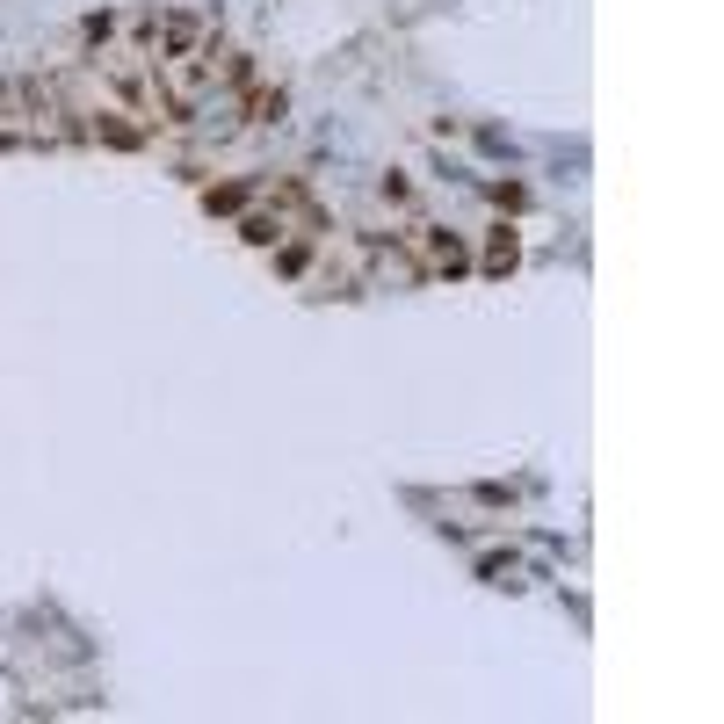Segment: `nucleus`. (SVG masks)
I'll list each match as a JSON object with an SVG mask.
<instances>
[{"label": "nucleus", "instance_id": "1", "mask_svg": "<svg viewBox=\"0 0 724 724\" xmlns=\"http://www.w3.org/2000/svg\"><path fill=\"white\" fill-rule=\"evenodd\" d=\"M95 73H102V80H109L138 116L167 124V95H160V73H153V58H145V51H102V58H95Z\"/></svg>", "mask_w": 724, "mask_h": 724}, {"label": "nucleus", "instance_id": "2", "mask_svg": "<svg viewBox=\"0 0 724 724\" xmlns=\"http://www.w3.org/2000/svg\"><path fill=\"white\" fill-rule=\"evenodd\" d=\"M22 109H29V145H73L80 138L73 102H66V87H58V80L22 73Z\"/></svg>", "mask_w": 724, "mask_h": 724}, {"label": "nucleus", "instance_id": "3", "mask_svg": "<svg viewBox=\"0 0 724 724\" xmlns=\"http://www.w3.org/2000/svg\"><path fill=\"white\" fill-rule=\"evenodd\" d=\"M399 239H406V254H413L420 276H464V268H471L464 239L442 232V225H413V232H399Z\"/></svg>", "mask_w": 724, "mask_h": 724}, {"label": "nucleus", "instance_id": "4", "mask_svg": "<svg viewBox=\"0 0 724 724\" xmlns=\"http://www.w3.org/2000/svg\"><path fill=\"white\" fill-rule=\"evenodd\" d=\"M0 145H29V109H22V73H0Z\"/></svg>", "mask_w": 724, "mask_h": 724}, {"label": "nucleus", "instance_id": "5", "mask_svg": "<svg viewBox=\"0 0 724 724\" xmlns=\"http://www.w3.org/2000/svg\"><path fill=\"white\" fill-rule=\"evenodd\" d=\"M370 276H377V283H428V276L413 268L406 239H399V247H391V239H370Z\"/></svg>", "mask_w": 724, "mask_h": 724}, {"label": "nucleus", "instance_id": "6", "mask_svg": "<svg viewBox=\"0 0 724 724\" xmlns=\"http://www.w3.org/2000/svg\"><path fill=\"white\" fill-rule=\"evenodd\" d=\"M515 254H522V247H515V232L500 225V232L486 239V276H507V268H515Z\"/></svg>", "mask_w": 724, "mask_h": 724}, {"label": "nucleus", "instance_id": "7", "mask_svg": "<svg viewBox=\"0 0 724 724\" xmlns=\"http://www.w3.org/2000/svg\"><path fill=\"white\" fill-rule=\"evenodd\" d=\"M486 580L493 587H522V565L515 558H486Z\"/></svg>", "mask_w": 724, "mask_h": 724}, {"label": "nucleus", "instance_id": "8", "mask_svg": "<svg viewBox=\"0 0 724 724\" xmlns=\"http://www.w3.org/2000/svg\"><path fill=\"white\" fill-rule=\"evenodd\" d=\"M247 109H254V116H283V87H254Z\"/></svg>", "mask_w": 724, "mask_h": 724}, {"label": "nucleus", "instance_id": "9", "mask_svg": "<svg viewBox=\"0 0 724 724\" xmlns=\"http://www.w3.org/2000/svg\"><path fill=\"white\" fill-rule=\"evenodd\" d=\"M247 196H254V189H247V181H232V189H210L203 203H210V210H239V203H247Z\"/></svg>", "mask_w": 724, "mask_h": 724}]
</instances>
